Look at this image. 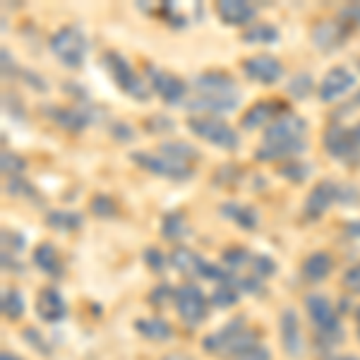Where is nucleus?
Returning a JSON list of instances; mask_svg holds the SVG:
<instances>
[{"instance_id":"23","label":"nucleus","mask_w":360,"mask_h":360,"mask_svg":"<svg viewBox=\"0 0 360 360\" xmlns=\"http://www.w3.org/2000/svg\"><path fill=\"white\" fill-rule=\"evenodd\" d=\"M219 212H221V217H226L229 221L240 226V229H255V226L259 224V214L255 212L252 207L240 205V202H224V205L219 207Z\"/></svg>"},{"instance_id":"48","label":"nucleus","mask_w":360,"mask_h":360,"mask_svg":"<svg viewBox=\"0 0 360 360\" xmlns=\"http://www.w3.org/2000/svg\"><path fill=\"white\" fill-rule=\"evenodd\" d=\"M161 360H195L190 353H168V356H164Z\"/></svg>"},{"instance_id":"20","label":"nucleus","mask_w":360,"mask_h":360,"mask_svg":"<svg viewBox=\"0 0 360 360\" xmlns=\"http://www.w3.org/2000/svg\"><path fill=\"white\" fill-rule=\"evenodd\" d=\"M217 15L221 17L224 25L243 27L255 20L257 10L250 3H245V0H221V3H217Z\"/></svg>"},{"instance_id":"8","label":"nucleus","mask_w":360,"mask_h":360,"mask_svg":"<svg viewBox=\"0 0 360 360\" xmlns=\"http://www.w3.org/2000/svg\"><path fill=\"white\" fill-rule=\"evenodd\" d=\"M130 159L137 166H142L144 171L154 173V176L168 178V180H188L195 173L193 164H185V161L171 159L166 154H149V152H132Z\"/></svg>"},{"instance_id":"49","label":"nucleus","mask_w":360,"mask_h":360,"mask_svg":"<svg viewBox=\"0 0 360 360\" xmlns=\"http://www.w3.org/2000/svg\"><path fill=\"white\" fill-rule=\"evenodd\" d=\"M0 360H22L20 356H15V353L10 351H3V356H0Z\"/></svg>"},{"instance_id":"26","label":"nucleus","mask_w":360,"mask_h":360,"mask_svg":"<svg viewBox=\"0 0 360 360\" xmlns=\"http://www.w3.org/2000/svg\"><path fill=\"white\" fill-rule=\"evenodd\" d=\"M161 236L166 240H183V238L190 236V226L188 219H185L183 212H168L164 219H161Z\"/></svg>"},{"instance_id":"53","label":"nucleus","mask_w":360,"mask_h":360,"mask_svg":"<svg viewBox=\"0 0 360 360\" xmlns=\"http://www.w3.org/2000/svg\"><path fill=\"white\" fill-rule=\"evenodd\" d=\"M356 319H358V324H360V305L356 307Z\"/></svg>"},{"instance_id":"40","label":"nucleus","mask_w":360,"mask_h":360,"mask_svg":"<svg viewBox=\"0 0 360 360\" xmlns=\"http://www.w3.org/2000/svg\"><path fill=\"white\" fill-rule=\"evenodd\" d=\"M229 360H271V353H269V348L262 344H252L250 348H245V351H240L238 356L229 358Z\"/></svg>"},{"instance_id":"43","label":"nucleus","mask_w":360,"mask_h":360,"mask_svg":"<svg viewBox=\"0 0 360 360\" xmlns=\"http://www.w3.org/2000/svg\"><path fill=\"white\" fill-rule=\"evenodd\" d=\"M144 262L152 266L154 271H161L166 266V257H164V252H159L156 248H149V250H144Z\"/></svg>"},{"instance_id":"41","label":"nucleus","mask_w":360,"mask_h":360,"mask_svg":"<svg viewBox=\"0 0 360 360\" xmlns=\"http://www.w3.org/2000/svg\"><path fill=\"white\" fill-rule=\"evenodd\" d=\"M25 248V238H22L17 231H3V252L5 255H17Z\"/></svg>"},{"instance_id":"35","label":"nucleus","mask_w":360,"mask_h":360,"mask_svg":"<svg viewBox=\"0 0 360 360\" xmlns=\"http://www.w3.org/2000/svg\"><path fill=\"white\" fill-rule=\"evenodd\" d=\"M312 89H315V82H312V77L307 72L295 75L291 82H288V94L293 98H298V101H303V98L310 96Z\"/></svg>"},{"instance_id":"17","label":"nucleus","mask_w":360,"mask_h":360,"mask_svg":"<svg viewBox=\"0 0 360 360\" xmlns=\"http://www.w3.org/2000/svg\"><path fill=\"white\" fill-rule=\"evenodd\" d=\"M34 307H37V315L41 317L44 322H49V324L63 322V319L68 317L65 298L60 295V291H56V288H51V286H46V288L39 291Z\"/></svg>"},{"instance_id":"34","label":"nucleus","mask_w":360,"mask_h":360,"mask_svg":"<svg viewBox=\"0 0 360 360\" xmlns=\"http://www.w3.org/2000/svg\"><path fill=\"white\" fill-rule=\"evenodd\" d=\"M310 171L312 168L303 164L300 159H291V161H286L281 168H278V173H281L286 180H291V183H303V180L310 176Z\"/></svg>"},{"instance_id":"51","label":"nucleus","mask_w":360,"mask_h":360,"mask_svg":"<svg viewBox=\"0 0 360 360\" xmlns=\"http://www.w3.org/2000/svg\"><path fill=\"white\" fill-rule=\"evenodd\" d=\"M353 137H356V142L360 144V123H358L356 127H353Z\"/></svg>"},{"instance_id":"47","label":"nucleus","mask_w":360,"mask_h":360,"mask_svg":"<svg viewBox=\"0 0 360 360\" xmlns=\"http://www.w3.org/2000/svg\"><path fill=\"white\" fill-rule=\"evenodd\" d=\"M346 233L351 238H360V221H351L346 224Z\"/></svg>"},{"instance_id":"38","label":"nucleus","mask_w":360,"mask_h":360,"mask_svg":"<svg viewBox=\"0 0 360 360\" xmlns=\"http://www.w3.org/2000/svg\"><path fill=\"white\" fill-rule=\"evenodd\" d=\"M25 168H27V161L22 159V156H17L13 152H5L3 154V173L8 178L22 176V173H25Z\"/></svg>"},{"instance_id":"31","label":"nucleus","mask_w":360,"mask_h":360,"mask_svg":"<svg viewBox=\"0 0 360 360\" xmlns=\"http://www.w3.org/2000/svg\"><path fill=\"white\" fill-rule=\"evenodd\" d=\"M3 315L8 317L10 322H15V319H20L22 315H25V298H22V293L17 291V288H5Z\"/></svg>"},{"instance_id":"39","label":"nucleus","mask_w":360,"mask_h":360,"mask_svg":"<svg viewBox=\"0 0 360 360\" xmlns=\"http://www.w3.org/2000/svg\"><path fill=\"white\" fill-rule=\"evenodd\" d=\"M250 266H252V276L257 278H266L276 271V262L271 257H266V255H255Z\"/></svg>"},{"instance_id":"22","label":"nucleus","mask_w":360,"mask_h":360,"mask_svg":"<svg viewBox=\"0 0 360 360\" xmlns=\"http://www.w3.org/2000/svg\"><path fill=\"white\" fill-rule=\"evenodd\" d=\"M281 113H286V111H283V106H278L276 101H259V103H255L252 108H248L240 123L245 130H255V127L264 125L266 120H271V118L276 120Z\"/></svg>"},{"instance_id":"29","label":"nucleus","mask_w":360,"mask_h":360,"mask_svg":"<svg viewBox=\"0 0 360 360\" xmlns=\"http://www.w3.org/2000/svg\"><path fill=\"white\" fill-rule=\"evenodd\" d=\"M46 224L56 231H77L82 226V214L77 212H63V209H53L46 214Z\"/></svg>"},{"instance_id":"55","label":"nucleus","mask_w":360,"mask_h":360,"mask_svg":"<svg viewBox=\"0 0 360 360\" xmlns=\"http://www.w3.org/2000/svg\"><path fill=\"white\" fill-rule=\"evenodd\" d=\"M358 65H360V63H358Z\"/></svg>"},{"instance_id":"12","label":"nucleus","mask_w":360,"mask_h":360,"mask_svg":"<svg viewBox=\"0 0 360 360\" xmlns=\"http://www.w3.org/2000/svg\"><path fill=\"white\" fill-rule=\"evenodd\" d=\"M243 72L248 79L259 84H276L283 77V65L274 56H252L243 63Z\"/></svg>"},{"instance_id":"11","label":"nucleus","mask_w":360,"mask_h":360,"mask_svg":"<svg viewBox=\"0 0 360 360\" xmlns=\"http://www.w3.org/2000/svg\"><path fill=\"white\" fill-rule=\"evenodd\" d=\"M334 202H341V185L334 180H322L312 188V193L305 200V217L307 219H319Z\"/></svg>"},{"instance_id":"19","label":"nucleus","mask_w":360,"mask_h":360,"mask_svg":"<svg viewBox=\"0 0 360 360\" xmlns=\"http://www.w3.org/2000/svg\"><path fill=\"white\" fill-rule=\"evenodd\" d=\"M185 106H188L190 111H202V113H231L240 106V94H236V96L195 94Z\"/></svg>"},{"instance_id":"15","label":"nucleus","mask_w":360,"mask_h":360,"mask_svg":"<svg viewBox=\"0 0 360 360\" xmlns=\"http://www.w3.org/2000/svg\"><path fill=\"white\" fill-rule=\"evenodd\" d=\"M193 86L197 94H221V96L240 94L236 79L229 72H219V70H209V72L197 75L193 79Z\"/></svg>"},{"instance_id":"4","label":"nucleus","mask_w":360,"mask_h":360,"mask_svg":"<svg viewBox=\"0 0 360 360\" xmlns=\"http://www.w3.org/2000/svg\"><path fill=\"white\" fill-rule=\"evenodd\" d=\"M51 51L58 60L63 63L65 68L70 70H77L82 68L84 58H86V51H89V41H86V34L82 32L79 27L75 25H68V27H60L58 32L51 37Z\"/></svg>"},{"instance_id":"1","label":"nucleus","mask_w":360,"mask_h":360,"mask_svg":"<svg viewBox=\"0 0 360 360\" xmlns=\"http://www.w3.org/2000/svg\"><path fill=\"white\" fill-rule=\"evenodd\" d=\"M307 149V123L295 113H281L264 130L262 144L255 152L257 161L298 159Z\"/></svg>"},{"instance_id":"18","label":"nucleus","mask_w":360,"mask_h":360,"mask_svg":"<svg viewBox=\"0 0 360 360\" xmlns=\"http://www.w3.org/2000/svg\"><path fill=\"white\" fill-rule=\"evenodd\" d=\"M46 113H51V118H53L58 125H63L65 130H72V132H79V130H84L86 125L94 123V111L89 108V101L75 108H46Z\"/></svg>"},{"instance_id":"13","label":"nucleus","mask_w":360,"mask_h":360,"mask_svg":"<svg viewBox=\"0 0 360 360\" xmlns=\"http://www.w3.org/2000/svg\"><path fill=\"white\" fill-rule=\"evenodd\" d=\"M353 84H356V75L351 72L348 68H332L327 75H324V79L319 82V101L324 103H332L336 98H341L346 94V91L353 89Z\"/></svg>"},{"instance_id":"2","label":"nucleus","mask_w":360,"mask_h":360,"mask_svg":"<svg viewBox=\"0 0 360 360\" xmlns=\"http://www.w3.org/2000/svg\"><path fill=\"white\" fill-rule=\"evenodd\" d=\"M252 344H257V332L245 327L243 319H233V322L224 324L219 332L209 334L207 339L202 341V348H205L207 353H214V356L233 358Z\"/></svg>"},{"instance_id":"36","label":"nucleus","mask_w":360,"mask_h":360,"mask_svg":"<svg viewBox=\"0 0 360 360\" xmlns=\"http://www.w3.org/2000/svg\"><path fill=\"white\" fill-rule=\"evenodd\" d=\"M252 257L255 255H250L245 248H229L224 252V264H226V269L236 271V269H240V266L252 262Z\"/></svg>"},{"instance_id":"30","label":"nucleus","mask_w":360,"mask_h":360,"mask_svg":"<svg viewBox=\"0 0 360 360\" xmlns=\"http://www.w3.org/2000/svg\"><path fill=\"white\" fill-rule=\"evenodd\" d=\"M159 154H166L171 159H178V161H185V164H195L200 152L188 142H161L159 147Z\"/></svg>"},{"instance_id":"27","label":"nucleus","mask_w":360,"mask_h":360,"mask_svg":"<svg viewBox=\"0 0 360 360\" xmlns=\"http://www.w3.org/2000/svg\"><path fill=\"white\" fill-rule=\"evenodd\" d=\"M281 39L276 27L266 25V22H255L243 32V41L248 46H257V44H276Z\"/></svg>"},{"instance_id":"10","label":"nucleus","mask_w":360,"mask_h":360,"mask_svg":"<svg viewBox=\"0 0 360 360\" xmlns=\"http://www.w3.org/2000/svg\"><path fill=\"white\" fill-rule=\"evenodd\" d=\"M147 82L152 86V91H156V94L164 98L166 103H171V106L183 103L185 91H188V86H185L183 79L176 77L173 72H168V70L156 68V65H147Z\"/></svg>"},{"instance_id":"21","label":"nucleus","mask_w":360,"mask_h":360,"mask_svg":"<svg viewBox=\"0 0 360 360\" xmlns=\"http://www.w3.org/2000/svg\"><path fill=\"white\" fill-rule=\"evenodd\" d=\"M332 269H334V259H332V255L324 252V250L310 252L303 259V276L312 283L324 281V278L332 274Z\"/></svg>"},{"instance_id":"37","label":"nucleus","mask_w":360,"mask_h":360,"mask_svg":"<svg viewBox=\"0 0 360 360\" xmlns=\"http://www.w3.org/2000/svg\"><path fill=\"white\" fill-rule=\"evenodd\" d=\"M5 190H8L10 195H15V197H27V200H34V202H41V197H39L37 190L32 188V185L27 183L22 176H17V178H10L8 180V185H5Z\"/></svg>"},{"instance_id":"9","label":"nucleus","mask_w":360,"mask_h":360,"mask_svg":"<svg viewBox=\"0 0 360 360\" xmlns=\"http://www.w3.org/2000/svg\"><path fill=\"white\" fill-rule=\"evenodd\" d=\"M324 149L332 159L341 161L346 166H356L360 161V144L353 137V130H346L341 125H332L322 137Z\"/></svg>"},{"instance_id":"5","label":"nucleus","mask_w":360,"mask_h":360,"mask_svg":"<svg viewBox=\"0 0 360 360\" xmlns=\"http://www.w3.org/2000/svg\"><path fill=\"white\" fill-rule=\"evenodd\" d=\"M103 65H106V70L111 72V77L115 79V84H118L125 94H130L132 98H137V101H147V98L152 96V86H149V82L139 77L135 72V68L130 65V60H127L125 56H120L118 51L103 53Z\"/></svg>"},{"instance_id":"42","label":"nucleus","mask_w":360,"mask_h":360,"mask_svg":"<svg viewBox=\"0 0 360 360\" xmlns=\"http://www.w3.org/2000/svg\"><path fill=\"white\" fill-rule=\"evenodd\" d=\"M344 286L351 293H360V262L353 264L351 269H348L346 274H344Z\"/></svg>"},{"instance_id":"45","label":"nucleus","mask_w":360,"mask_h":360,"mask_svg":"<svg viewBox=\"0 0 360 360\" xmlns=\"http://www.w3.org/2000/svg\"><path fill=\"white\" fill-rule=\"evenodd\" d=\"M341 17L348 22H356V25H360V5H348V8L341 10Z\"/></svg>"},{"instance_id":"7","label":"nucleus","mask_w":360,"mask_h":360,"mask_svg":"<svg viewBox=\"0 0 360 360\" xmlns=\"http://www.w3.org/2000/svg\"><path fill=\"white\" fill-rule=\"evenodd\" d=\"M173 303L180 319H183L188 327H197L207 319L209 312V300L207 295L195 286V283H183L173 291Z\"/></svg>"},{"instance_id":"25","label":"nucleus","mask_w":360,"mask_h":360,"mask_svg":"<svg viewBox=\"0 0 360 360\" xmlns=\"http://www.w3.org/2000/svg\"><path fill=\"white\" fill-rule=\"evenodd\" d=\"M137 334H142L144 339H152V341H168L173 336V329L166 319L161 317H144L137 319L135 322Z\"/></svg>"},{"instance_id":"44","label":"nucleus","mask_w":360,"mask_h":360,"mask_svg":"<svg viewBox=\"0 0 360 360\" xmlns=\"http://www.w3.org/2000/svg\"><path fill=\"white\" fill-rule=\"evenodd\" d=\"M132 135H135V132H132L130 125H125V123H115L113 125V137L120 139V142H130Z\"/></svg>"},{"instance_id":"54","label":"nucleus","mask_w":360,"mask_h":360,"mask_svg":"<svg viewBox=\"0 0 360 360\" xmlns=\"http://www.w3.org/2000/svg\"><path fill=\"white\" fill-rule=\"evenodd\" d=\"M358 336H360V329H358Z\"/></svg>"},{"instance_id":"6","label":"nucleus","mask_w":360,"mask_h":360,"mask_svg":"<svg viewBox=\"0 0 360 360\" xmlns=\"http://www.w3.org/2000/svg\"><path fill=\"white\" fill-rule=\"evenodd\" d=\"M188 127L193 135L202 137L205 142L219 149H226V152H233L240 144V137L233 127L221 118H214V115H193V118H188Z\"/></svg>"},{"instance_id":"28","label":"nucleus","mask_w":360,"mask_h":360,"mask_svg":"<svg viewBox=\"0 0 360 360\" xmlns=\"http://www.w3.org/2000/svg\"><path fill=\"white\" fill-rule=\"evenodd\" d=\"M180 274H188V276H197V271H200V264H202V257L197 252L188 248H176L171 252V259H168Z\"/></svg>"},{"instance_id":"46","label":"nucleus","mask_w":360,"mask_h":360,"mask_svg":"<svg viewBox=\"0 0 360 360\" xmlns=\"http://www.w3.org/2000/svg\"><path fill=\"white\" fill-rule=\"evenodd\" d=\"M168 295H173V293H171V288H168V286H159V288H154V293H152V300H154V303H159L161 298L166 300Z\"/></svg>"},{"instance_id":"3","label":"nucleus","mask_w":360,"mask_h":360,"mask_svg":"<svg viewBox=\"0 0 360 360\" xmlns=\"http://www.w3.org/2000/svg\"><path fill=\"white\" fill-rule=\"evenodd\" d=\"M305 310L310 315V322L315 327V334L319 339V344L324 348L339 344L344 339V329H341L339 315H336L332 300L322 293H310L305 298Z\"/></svg>"},{"instance_id":"14","label":"nucleus","mask_w":360,"mask_h":360,"mask_svg":"<svg viewBox=\"0 0 360 360\" xmlns=\"http://www.w3.org/2000/svg\"><path fill=\"white\" fill-rule=\"evenodd\" d=\"M346 37H348V25L344 20H324L312 29V44L319 51H324V53L341 49Z\"/></svg>"},{"instance_id":"24","label":"nucleus","mask_w":360,"mask_h":360,"mask_svg":"<svg viewBox=\"0 0 360 360\" xmlns=\"http://www.w3.org/2000/svg\"><path fill=\"white\" fill-rule=\"evenodd\" d=\"M34 264L44 271V274L60 278L63 276V262H60V255L58 250L51 245V243H41L37 250H34Z\"/></svg>"},{"instance_id":"33","label":"nucleus","mask_w":360,"mask_h":360,"mask_svg":"<svg viewBox=\"0 0 360 360\" xmlns=\"http://www.w3.org/2000/svg\"><path fill=\"white\" fill-rule=\"evenodd\" d=\"M91 214L98 219H113L115 214H118V205H115V200L111 195H94V200H91Z\"/></svg>"},{"instance_id":"32","label":"nucleus","mask_w":360,"mask_h":360,"mask_svg":"<svg viewBox=\"0 0 360 360\" xmlns=\"http://www.w3.org/2000/svg\"><path fill=\"white\" fill-rule=\"evenodd\" d=\"M238 298H240V291H238L233 283H221V286L212 293L209 303L217 305V307H231L238 303Z\"/></svg>"},{"instance_id":"16","label":"nucleus","mask_w":360,"mask_h":360,"mask_svg":"<svg viewBox=\"0 0 360 360\" xmlns=\"http://www.w3.org/2000/svg\"><path fill=\"white\" fill-rule=\"evenodd\" d=\"M278 334H281V346L283 351L291 358H300L303 356V332H300V319L295 315V310L286 307L281 312V319H278Z\"/></svg>"},{"instance_id":"50","label":"nucleus","mask_w":360,"mask_h":360,"mask_svg":"<svg viewBox=\"0 0 360 360\" xmlns=\"http://www.w3.org/2000/svg\"><path fill=\"white\" fill-rule=\"evenodd\" d=\"M351 108H360V91L356 96H353V103H351Z\"/></svg>"},{"instance_id":"52","label":"nucleus","mask_w":360,"mask_h":360,"mask_svg":"<svg viewBox=\"0 0 360 360\" xmlns=\"http://www.w3.org/2000/svg\"><path fill=\"white\" fill-rule=\"evenodd\" d=\"M332 360H360L356 356H339V358H332Z\"/></svg>"}]
</instances>
